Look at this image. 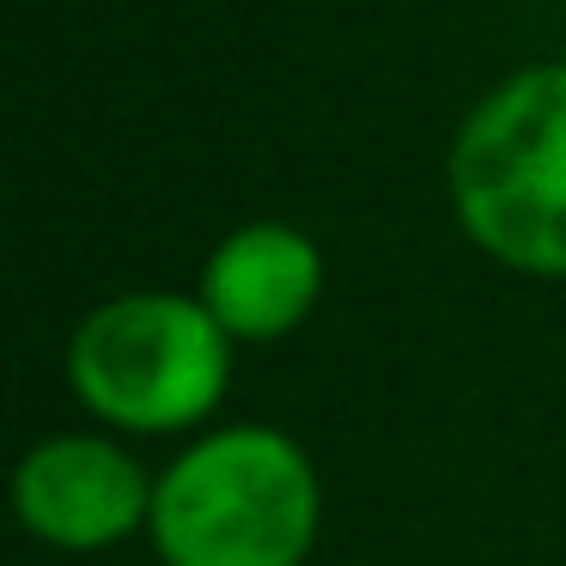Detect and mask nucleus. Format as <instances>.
I'll list each match as a JSON object with an SVG mask.
<instances>
[{
  "label": "nucleus",
  "instance_id": "1",
  "mask_svg": "<svg viewBox=\"0 0 566 566\" xmlns=\"http://www.w3.org/2000/svg\"><path fill=\"white\" fill-rule=\"evenodd\" d=\"M317 469L274 427H220L153 481L165 566H305L317 542Z\"/></svg>",
  "mask_w": 566,
  "mask_h": 566
},
{
  "label": "nucleus",
  "instance_id": "2",
  "mask_svg": "<svg viewBox=\"0 0 566 566\" xmlns=\"http://www.w3.org/2000/svg\"><path fill=\"white\" fill-rule=\"evenodd\" d=\"M451 208L469 244L566 281V62L500 80L451 140Z\"/></svg>",
  "mask_w": 566,
  "mask_h": 566
},
{
  "label": "nucleus",
  "instance_id": "3",
  "mask_svg": "<svg viewBox=\"0 0 566 566\" xmlns=\"http://www.w3.org/2000/svg\"><path fill=\"white\" fill-rule=\"evenodd\" d=\"M74 396L123 432H184L232 384V335L201 298L123 293L98 305L67 347Z\"/></svg>",
  "mask_w": 566,
  "mask_h": 566
},
{
  "label": "nucleus",
  "instance_id": "4",
  "mask_svg": "<svg viewBox=\"0 0 566 566\" xmlns=\"http://www.w3.org/2000/svg\"><path fill=\"white\" fill-rule=\"evenodd\" d=\"M13 505L19 524L38 542L67 554L116 548L153 517V481L140 463L111 439L92 432H62L25 451L13 475Z\"/></svg>",
  "mask_w": 566,
  "mask_h": 566
},
{
  "label": "nucleus",
  "instance_id": "5",
  "mask_svg": "<svg viewBox=\"0 0 566 566\" xmlns=\"http://www.w3.org/2000/svg\"><path fill=\"white\" fill-rule=\"evenodd\" d=\"M323 293V256L281 220L238 226L201 269V305L232 342H281L311 317Z\"/></svg>",
  "mask_w": 566,
  "mask_h": 566
}]
</instances>
